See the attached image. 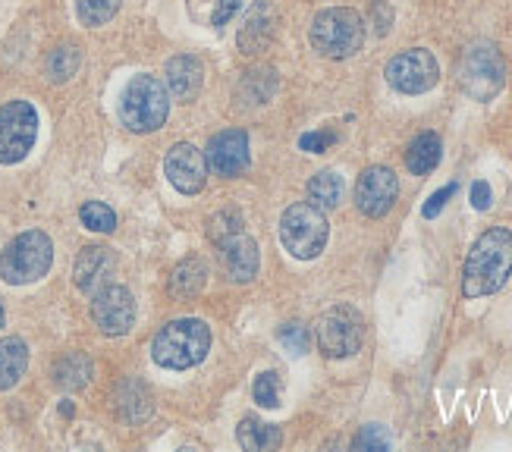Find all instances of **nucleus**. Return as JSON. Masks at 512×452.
Returning a JSON list of instances; mask_svg holds the SVG:
<instances>
[{"mask_svg":"<svg viewBox=\"0 0 512 452\" xmlns=\"http://www.w3.org/2000/svg\"><path fill=\"white\" fill-rule=\"evenodd\" d=\"M236 440L242 443V449L264 452V449H277L283 437H280V427H274V424H264L258 418H242Z\"/></svg>","mask_w":512,"mask_h":452,"instance_id":"obj_24","label":"nucleus"},{"mask_svg":"<svg viewBox=\"0 0 512 452\" xmlns=\"http://www.w3.org/2000/svg\"><path fill=\"white\" fill-rule=\"evenodd\" d=\"M79 66H82V54L76 44H60V48H54L48 60H44V76L54 85H63L79 73Z\"/></svg>","mask_w":512,"mask_h":452,"instance_id":"obj_25","label":"nucleus"},{"mask_svg":"<svg viewBox=\"0 0 512 452\" xmlns=\"http://www.w3.org/2000/svg\"><path fill=\"white\" fill-rule=\"evenodd\" d=\"M399 195V179L390 167H368L355 183V205L371 220L390 214Z\"/></svg>","mask_w":512,"mask_h":452,"instance_id":"obj_12","label":"nucleus"},{"mask_svg":"<svg viewBox=\"0 0 512 452\" xmlns=\"http://www.w3.org/2000/svg\"><path fill=\"white\" fill-rule=\"evenodd\" d=\"M390 434H387V427H381V424H365L362 431H359V437L352 440V446L355 449H390Z\"/></svg>","mask_w":512,"mask_h":452,"instance_id":"obj_32","label":"nucleus"},{"mask_svg":"<svg viewBox=\"0 0 512 452\" xmlns=\"http://www.w3.org/2000/svg\"><path fill=\"white\" fill-rule=\"evenodd\" d=\"M437 79H440V66L434 54L425 48L403 51L387 63V82L399 95H425L437 85Z\"/></svg>","mask_w":512,"mask_h":452,"instance_id":"obj_10","label":"nucleus"},{"mask_svg":"<svg viewBox=\"0 0 512 452\" xmlns=\"http://www.w3.org/2000/svg\"><path fill=\"white\" fill-rule=\"evenodd\" d=\"M239 7H242V0H217V4H214V16H211V26L220 32L239 13Z\"/></svg>","mask_w":512,"mask_h":452,"instance_id":"obj_34","label":"nucleus"},{"mask_svg":"<svg viewBox=\"0 0 512 452\" xmlns=\"http://www.w3.org/2000/svg\"><path fill=\"white\" fill-rule=\"evenodd\" d=\"M26 368H29L26 339H19V336L0 339V393L13 390L16 383L26 377Z\"/></svg>","mask_w":512,"mask_h":452,"instance_id":"obj_19","label":"nucleus"},{"mask_svg":"<svg viewBox=\"0 0 512 452\" xmlns=\"http://www.w3.org/2000/svg\"><path fill=\"white\" fill-rule=\"evenodd\" d=\"M242 230V217L236 214V211H220V214H214L211 220H208V236L220 245L227 236H233V233H239Z\"/></svg>","mask_w":512,"mask_h":452,"instance_id":"obj_30","label":"nucleus"},{"mask_svg":"<svg viewBox=\"0 0 512 452\" xmlns=\"http://www.w3.org/2000/svg\"><path fill=\"white\" fill-rule=\"evenodd\" d=\"M117 270V258L107 245H88L79 252L76 267H73V280L82 292H98L101 286L110 283Z\"/></svg>","mask_w":512,"mask_h":452,"instance_id":"obj_15","label":"nucleus"},{"mask_svg":"<svg viewBox=\"0 0 512 452\" xmlns=\"http://www.w3.org/2000/svg\"><path fill=\"white\" fill-rule=\"evenodd\" d=\"M120 4L123 0H76V13L82 19V26L98 29V26H107V22L117 16Z\"/></svg>","mask_w":512,"mask_h":452,"instance_id":"obj_27","label":"nucleus"},{"mask_svg":"<svg viewBox=\"0 0 512 452\" xmlns=\"http://www.w3.org/2000/svg\"><path fill=\"white\" fill-rule=\"evenodd\" d=\"M170 117V95L161 79L148 73L132 76L120 95V120L132 132H154Z\"/></svg>","mask_w":512,"mask_h":452,"instance_id":"obj_4","label":"nucleus"},{"mask_svg":"<svg viewBox=\"0 0 512 452\" xmlns=\"http://www.w3.org/2000/svg\"><path fill=\"white\" fill-rule=\"evenodd\" d=\"M205 85V66L195 54H180L167 63V92L176 101H195Z\"/></svg>","mask_w":512,"mask_h":452,"instance_id":"obj_17","label":"nucleus"},{"mask_svg":"<svg viewBox=\"0 0 512 452\" xmlns=\"http://www.w3.org/2000/svg\"><path fill=\"white\" fill-rule=\"evenodd\" d=\"M79 220L85 230L92 233H114L117 230V214L114 208H107L104 201H85V205L79 208Z\"/></svg>","mask_w":512,"mask_h":452,"instance_id":"obj_28","label":"nucleus"},{"mask_svg":"<svg viewBox=\"0 0 512 452\" xmlns=\"http://www.w3.org/2000/svg\"><path fill=\"white\" fill-rule=\"evenodd\" d=\"M92 358L82 355V352H66L57 365H54V383L60 390L73 393V390H82L88 387V380H92Z\"/></svg>","mask_w":512,"mask_h":452,"instance_id":"obj_21","label":"nucleus"},{"mask_svg":"<svg viewBox=\"0 0 512 452\" xmlns=\"http://www.w3.org/2000/svg\"><path fill=\"white\" fill-rule=\"evenodd\" d=\"M311 48L327 60H346L362 51L365 22L352 7H330L311 19Z\"/></svg>","mask_w":512,"mask_h":452,"instance_id":"obj_3","label":"nucleus"},{"mask_svg":"<svg viewBox=\"0 0 512 452\" xmlns=\"http://www.w3.org/2000/svg\"><path fill=\"white\" fill-rule=\"evenodd\" d=\"M472 205H475V211L491 208V186H487L484 179H478V183L472 186Z\"/></svg>","mask_w":512,"mask_h":452,"instance_id":"obj_37","label":"nucleus"},{"mask_svg":"<svg viewBox=\"0 0 512 452\" xmlns=\"http://www.w3.org/2000/svg\"><path fill=\"white\" fill-rule=\"evenodd\" d=\"M440 157H443V142H440V135H434V132H421L418 139H412V145H409V151H406V167H409V173H415V176H428L431 170H437Z\"/></svg>","mask_w":512,"mask_h":452,"instance_id":"obj_22","label":"nucleus"},{"mask_svg":"<svg viewBox=\"0 0 512 452\" xmlns=\"http://www.w3.org/2000/svg\"><path fill=\"white\" fill-rule=\"evenodd\" d=\"M164 173L170 179V186L183 195H198L205 189V179H208V161L205 154L198 151L189 142H180L167 151V161H164Z\"/></svg>","mask_w":512,"mask_h":452,"instance_id":"obj_13","label":"nucleus"},{"mask_svg":"<svg viewBox=\"0 0 512 452\" xmlns=\"http://www.w3.org/2000/svg\"><path fill=\"white\" fill-rule=\"evenodd\" d=\"M38 139V110L29 101H7L0 107V164L26 161Z\"/></svg>","mask_w":512,"mask_h":452,"instance_id":"obj_8","label":"nucleus"},{"mask_svg":"<svg viewBox=\"0 0 512 452\" xmlns=\"http://www.w3.org/2000/svg\"><path fill=\"white\" fill-rule=\"evenodd\" d=\"M220 252H224V267L233 283H249L258 274V242L239 230L220 242Z\"/></svg>","mask_w":512,"mask_h":452,"instance_id":"obj_16","label":"nucleus"},{"mask_svg":"<svg viewBox=\"0 0 512 452\" xmlns=\"http://www.w3.org/2000/svg\"><path fill=\"white\" fill-rule=\"evenodd\" d=\"M92 321L104 336H126L136 324V299L120 283H107L92 299Z\"/></svg>","mask_w":512,"mask_h":452,"instance_id":"obj_11","label":"nucleus"},{"mask_svg":"<svg viewBox=\"0 0 512 452\" xmlns=\"http://www.w3.org/2000/svg\"><path fill=\"white\" fill-rule=\"evenodd\" d=\"M208 283V264L202 258H186L176 264L170 277V292L176 299H195Z\"/></svg>","mask_w":512,"mask_h":452,"instance_id":"obj_20","label":"nucleus"},{"mask_svg":"<svg viewBox=\"0 0 512 452\" xmlns=\"http://www.w3.org/2000/svg\"><path fill=\"white\" fill-rule=\"evenodd\" d=\"M456 195V183H450V186H443L440 192H434L431 198H428V205H425V217L431 220V217H437L440 211H443V205Z\"/></svg>","mask_w":512,"mask_h":452,"instance_id":"obj_35","label":"nucleus"},{"mask_svg":"<svg viewBox=\"0 0 512 452\" xmlns=\"http://www.w3.org/2000/svg\"><path fill=\"white\" fill-rule=\"evenodd\" d=\"M208 349H211V327L198 318H183V321H170L167 327L158 330L151 343V358L154 365H161L167 371H189L195 365H202Z\"/></svg>","mask_w":512,"mask_h":452,"instance_id":"obj_2","label":"nucleus"},{"mask_svg":"<svg viewBox=\"0 0 512 452\" xmlns=\"http://www.w3.org/2000/svg\"><path fill=\"white\" fill-rule=\"evenodd\" d=\"M371 16H374V29H377V35H387L390 26H393V10H390L387 0H377L374 10H371Z\"/></svg>","mask_w":512,"mask_h":452,"instance_id":"obj_36","label":"nucleus"},{"mask_svg":"<svg viewBox=\"0 0 512 452\" xmlns=\"http://www.w3.org/2000/svg\"><path fill=\"white\" fill-rule=\"evenodd\" d=\"M459 85L475 101H494L506 85V63L497 44L478 41L459 60Z\"/></svg>","mask_w":512,"mask_h":452,"instance_id":"obj_7","label":"nucleus"},{"mask_svg":"<svg viewBox=\"0 0 512 452\" xmlns=\"http://www.w3.org/2000/svg\"><path fill=\"white\" fill-rule=\"evenodd\" d=\"M327 236H330L327 214L318 205H311V201H296L280 217V242L299 261L318 258L327 248Z\"/></svg>","mask_w":512,"mask_h":452,"instance_id":"obj_5","label":"nucleus"},{"mask_svg":"<svg viewBox=\"0 0 512 452\" xmlns=\"http://www.w3.org/2000/svg\"><path fill=\"white\" fill-rule=\"evenodd\" d=\"M205 161L217 176H239L249 170V135L246 129H224L208 142Z\"/></svg>","mask_w":512,"mask_h":452,"instance_id":"obj_14","label":"nucleus"},{"mask_svg":"<svg viewBox=\"0 0 512 452\" xmlns=\"http://www.w3.org/2000/svg\"><path fill=\"white\" fill-rule=\"evenodd\" d=\"M330 145H337V132H305L299 139V148L311 154H324Z\"/></svg>","mask_w":512,"mask_h":452,"instance_id":"obj_33","label":"nucleus"},{"mask_svg":"<svg viewBox=\"0 0 512 452\" xmlns=\"http://www.w3.org/2000/svg\"><path fill=\"white\" fill-rule=\"evenodd\" d=\"M318 346L327 358H349L362 346V318L349 305H337L324 311L315 324Z\"/></svg>","mask_w":512,"mask_h":452,"instance_id":"obj_9","label":"nucleus"},{"mask_svg":"<svg viewBox=\"0 0 512 452\" xmlns=\"http://www.w3.org/2000/svg\"><path fill=\"white\" fill-rule=\"evenodd\" d=\"M308 201L321 211H333L343 201V176L337 170H321L308 183Z\"/></svg>","mask_w":512,"mask_h":452,"instance_id":"obj_23","label":"nucleus"},{"mask_svg":"<svg viewBox=\"0 0 512 452\" xmlns=\"http://www.w3.org/2000/svg\"><path fill=\"white\" fill-rule=\"evenodd\" d=\"M117 409L126 421H145L151 415V393L145 383L126 380L117 393Z\"/></svg>","mask_w":512,"mask_h":452,"instance_id":"obj_26","label":"nucleus"},{"mask_svg":"<svg viewBox=\"0 0 512 452\" xmlns=\"http://www.w3.org/2000/svg\"><path fill=\"white\" fill-rule=\"evenodd\" d=\"M280 346L289 352V355H305L308 352V346H311V339H308V330L302 327V324H286V327H280Z\"/></svg>","mask_w":512,"mask_h":452,"instance_id":"obj_31","label":"nucleus"},{"mask_svg":"<svg viewBox=\"0 0 512 452\" xmlns=\"http://www.w3.org/2000/svg\"><path fill=\"white\" fill-rule=\"evenodd\" d=\"M512 274V233L506 226H491L478 236L462 270V292L469 299L494 296Z\"/></svg>","mask_w":512,"mask_h":452,"instance_id":"obj_1","label":"nucleus"},{"mask_svg":"<svg viewBox=\"0 0 512 452\" xmlns=\"http://www.w3.org/2000/svg\"><path fill=\"white\" fill-rule=\"evenodd\" d=\"M0 327H4V305H0Z\"/></svg>","mask_w":512,"mask_h":452,"instance_id":"obj_38","label":"nucleus"},{"mask_svg":"<svg viewBox=\"0 0 512 452\" xmlns=\"http://www.w3.org/2000/svg\"><path fill=\"white\" fill-rule=\"evenodd\" d=\"M54 264V242L44 230L19 233L0 255V277L10 286H26L41 280Z\"/></svg>","mask_w":512,"mask_h":452,"instance_id":"obj_6","label":"nucleus"},{"mask_svg":"<svg viewBox=\"0 0 512 452\" xmlns=\"http://www.w3.org/2000/svg\"><path fill=\"white\" fill-rule=\"evenodd\" d=\"M274 32H277V13L271 4H255L242 22L239 29V51L242 54H261L267 44L274 41Z\"/></svg>","mask_w":512,"mask_h":452,"instance_id":"obj_18","label":"nucleus"},{"mask_svg":"<svg viewBox=\"0 0 512 452\" xmlns=\"http://www.w3.org/2000/svg\"><path fill=\"white\" fill-rule=\"evenodd\" d=\"M252 396L261 409H280V399H283V383H280V374L277 371H264L255 377V387H252Z\"/></svg>","mask_w":512,"mask_h":452,"instance_id":"obj_29","label":"nucleus"}]
</instances>
